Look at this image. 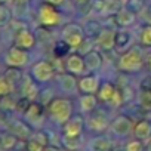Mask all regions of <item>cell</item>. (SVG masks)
Here are the masks:
<instances>
[{"instance_id": "obj_18", "label": "cell", "mask_w": 151, "mask_h": 151, "mask_svg": "<svg viewBox=\"0 0 151 151\" xmlns=\"http://www.w3.org/2000/svg\"><path fill=\"white\" fill-rule=\"evenodd\" d=\"M59 88L65 93H74L76 91H79V80L74 79V74H62L59 77Z\"/></svg>"}, {"instance_id": "obj_30", "label": "cell", "mask_w": 151, "mask_h": 151, "mask_svg": "<svg viewBox=\"0 0 151 151\" xmlns=\"http://www.w3.org/2000/svg\"><path fill=\"white\" fill-rule=\"evenodd\" d=\"M11 18H12L11 11L3 3H0V27H6L11 22Z\"/></svg>"}, {"instance_id": "obj_32", "label": "cell", "mask_w": 151, "mask_h": 151, "mask_svg": "<svg viewBox=\"0 0 151 151\" xmlns=\"http://www.w3.org/2000/svg\"><path fill=\"white\" fill-rule=\"evenodd\" d=\"M126 8L133 14H141L145 9V5H144V0H129L126 3Z\"/></svg>"}, {"instance_id": "obj_16", "label": "cell", "mask_w": 151, "mask_h": 151, "mask_svg": "<svg viewBox=\"0 0 151 151\" xmlns=\"http://www.w3.org/2000/svg\"><path fill=\"white\" fill-rule=\"evenodd\" d=\"M88 150L89 151H111L113 150V142L107 136H93L88 142Z\"/></svg>"}, {"instance_id": "obj_22", "label": "cell", "mask_w": 151, "mask_h": 151, "mask_svg": "<svg viewBox=\"0 0 151 151\" xmlns=\"http://www.w3.org/2000/svg\"><path fill=\"white\" fill-rule=\"evenodd\" d=\"M18 142H19V139L12 132L0 133V150H2V151H11V150H14Z\"/></svg>"}, {"instance_id": "obj_39", "label": "cell", "mask_w": 151, "mask_h": 151, "mask_svg": "<svg viewBox=\"0 0 151 151\" xmlns=\"http://www.w3.org/2000/svg\"><path fill=\"white\" fill-rule=\"evenodd\" d=\"M74 2H76V3H79V5H83V3L88 2V0H74Z\"/></svg>"}, {"instance_id": "obj_23", "label": "cell", "mask_w": 151, "mask_h": 151, "mask_svg": "<svg viewBox=\"0 0 151 151\" xmlns=\"http://www.w3.org/2000/svg\"><path fill=\"white\" fill-rule=\"evenodd\" d=\"M116 88L111 85V83H108V82H105V83H102L101 86H99V91H98V99L99 101H102V102H111V99H113V96H114V93H116Z\"/></svg>"}, {"instance_id": "obj_34", "label": "cell", "mask_w": 151, "mask_h": 151, "mask_svg": "<svg viewBox=\"0 0 151 151\" xmlns=\"http://www.w3.org/2000/svg\"><path fill=\"white\" fill-rule=\"evenodd\" d=\"M46 147L45 145H42L40 142H37L36 139H33V138H30L27 142H25V150L27 151H43Z\"/></svg>"}, {"instance_id": "obj_21", "label": "cell", "mask_w": 151, "mask_h": 151, "mask_svg": "<svg viewBox=\"0 0 151 151\" xmlns=\"http://www.w3.org/2000/svg\"><path fill=\"white\" fill-rule=\"evenodd\" d=\"M116 21L120 27H130L135 24L136 21V14H133L132 11H129L127 8H122L117 14H116Z\"/></svg>"}, {"instance_id": "obj_11", "label": "cell", "mask_w": 151, "mask_h": 151, "mask_svg": "<svg viewBox=\"0 0 151 151\" xmlns=\"http://www.w3.org/2000/svg\"><path fill=\"white\" fill-rule=\"evenodd\" d=\"M96 43L101 49L104 50H111L116 46V31L110 28H104L98 33Z\"/></svg>"}, {"instance_id": "obj_38", "label": "cell", "mask_w": 151, "mask_h": 151, "mask_svg": "<svg viewBox=\"0 0 151 151\" xmlns=\"http://www.w3.org/2000/svg\"><path fill=\"white\" fill-rule=\"evenodd\" d=\"M145 150L147 151H151V138L145 141Z\"/></svg>"}, {"instance_id": "obj_26", "label": "cell", "mask_w": 151, "mask_h": 151, "mask_svg": "<svg viewBox=\"0 0 151 151\" xmlns=\"http://www.w3.org/2000/svg\"><path fill=\"white\" fill-rule=\"evenodd\" d=\"M14 83L6 77V76H0V96L5 98V96H9L12 92H14Z\"/></svg>"}, {"instance_id": "obj_9", "label": "cell", "mask_w": 151, "mask_h": 151, "mask_svg": "<svg viewBox=\"0 0 151 151\" xmlns=\"http://www.w3.org/2000/svg\"><path fill=\"white\" fill-rule=\"evenodd\" d=\"M28 53L25 52V49H21L18 46H12L6 55H5V62L9 65V67H17V68H21L24 67L27 62H28Z\"/></svg>"}, {"instance_id": "obj_24", "label": "cell", "mask_w": 151, "mask_h": 151, "mask_svg": "<svg viewBox=\"0 0 151 151\" xmlns=\"http://www.w3.org/2000/svg\"><path fill=\"white\" fill-rule=\"evenodd\" d=\"M61 144L65 150L68 151H76V150H80L82 148V136H76V138H71V136H65V135H61Z\"/></svg>"}, {"instance_id": "obj_20", "label": "cell", "mask_w": 151, "mask_h": 151, "mask_svg": "<svg viewBox=\"0 0 151 151\" xmlns=\"http://www.w3.org/2000/svg\"><path fill=\"white\" fill-rule=\"evenodd\" d=\"M85 65L86 71H98L102 67V56L98 50H91L89 53L85 55Z\"/></svg>"}, {"instance_id": "obj_13", "label": "cell", "mask_w": 151, "mask_h": 151, "mask_svg": "<svg viewBox=\"0 0 151 151\" xmlns=\"http://www.w3.org/2000/svg\"><path fill=\"white\" fill-rule=\"evenodd\" d=\"M34 43H36V37H34V34H33L30 30H27V28L19 30V31L17 33V36H15V46H18V47H21V49L28 50V49H31V47L34 46Z\"/></svg>"}, {"instance_id": "obj_29", "label": "cell", "mask_w": 151, "mask_h": 151, "mask_svg": "<svg viewBox=\"0 0 151 151\" xmlns=\"http://www.w3.org/2000/svg\"><path fill=\"white\" fill-rule=\"evenodd\" d=\"M145 150V144L141 139H130L126 142L124 145V151H144Z\"/></svg>"}, {"instance_id": "obj_4", "label": "cell", "mask_w": 151, "mask_h": 151, "mask_svg": "<svg viewBox=\"0 0 151 151\" xmlns=\"http://www.w3.org/2000/svg\"><path fill=\"white\" fill-rule=\"evenodd\" d=\"M110 124H111V122L108 120V116L104 111H101V110L92 111L86 117V127H88V130L95 132V133L105 132L110 127Z\"/></svg>"}, {"instance_id": "obj_15", "label": "cell", "mask_w": 151, "mask_h": 151, "mask_svg": "<svg viewBox=\"0 0 151 151\" xmlns=\"http://www.w3.org/2000/svg\"><path fill=\"white\" fill-rule=\"evenodd\" d=\"M79 91H82L83 93H98L99 79L96 76H85L79 80Z\"/></svg>"}, {"instance_id": "obj_35", "label": "cell", "mask_w": 151, "mask_h": 151, "mask_svg": "<svg viewBox=\"0 0 151 151\" xmlns=\"http://www.w3.org/2000/svg\"><path fill=\"white\" fill-rule=\"evenodd\" d=\"M133 89L130 88V86H126V88H123L122 89V95H123V102H127V101H130V98H133Z\"/></svg>"}, {"instance_id": "obj_8", "label": "cell", "mask_w": 151, "mask_h": 151, "mask_svg": "<svg viewBox=\"0 0 151 151\" xmlns=\"http://www.w3.org/2000/svg\"><path fill=\"white\" fill-rule=\"evenodd\" d=\"M39 22L45 27H55L61 22V15L53 9L52 5L45 3L39 9Z\"/></svg>"}, {"instance_id": "obj_17", "label": "cell", "mask_w": 151, "mask_h": 151, "mask_svg": "<svg viewBox=\"0 0 151 151\" xmlns=\"http://www.w3.org/2000/svg\"><path fill=\"white\" fill-rule=\"evenodd\" d=\"M133 136L136 138V139H141V141H147V139H150L151 138V123L148 122V120H139V122H136L135 123V126H133Z\"/></svg>"}, {"instance_id": "obj_3", "label": "cell", "mask_w": 151, "mask_h": 151, "mask_svg": "<svg viewBox=\"0 0 151 151\" xmlns=\"http://www.w3.org/2000/svg\"><path fill=\"white\" fill-rule=\"evenodd\" d=\"M85 30L77 24H68L62 28V39L68 47L79 49V46L85 40Z\"/></svg>"}, {"instance_id": "obj_10", "label": "cell", "mask_w": 151, "mask_h": 151, "mask_svg": "<svg viewBox=\"0 0 151 151\" xmlns=\"http://www.w3.org/2000/svg\"><path fill=\"white\" fill-rule=\"evenodd\" d=\"M9 132H12L19 141H24L27 142L31 136H33V129H31V124L22 122V120H12L8 126Z\"/></svg>"}, {"instance_id": "obj_1", "label": "cell", "mask_w": 151, "mask_h": 151, "mask_svg": "<svg viewBox=\"0 0 151 151\" xmlns=\"http://www.w3.org/2000/svg\"><path fill=\"white\" fill-rule=\"evenodd\" d=\"M47 114L53 123L62 126L73 117V102L68 98H53L47 104Z\"/></svg>"}, {"instance_id": "obj_36", "label": "cell", "mask_w": 151, "mask_h": 151, "mask_svg": "<svg viewBox=\"0 0 151 151\" xmlns=\"http://www.w3.org/2000/svg\"><path fill=\"white\" fill-rule=\"evenodd\" d=\"M142 102H144V105H147V107L151 105V92H144V93H142Z\"/></svg>"}, {"instance_id": "obj_33", "label": "cell", "mask_w": 151, "mask_h": 151, "mask_svg": "<svg viewBox=\"0 0 151 151\" xmlns=\"http://www.w3.org/2000/svg\"><path fill=\"white\" fill-rule=\"evenodd\" d=\"M6 77L14 83V85H17L18 82H21V79H22V74H21V71L19 70H17V67H11L8 71H6Z\"/></svg>"}, {"instance_id": "obj_14", "label": "cell", "mask_w": 151, "mask_h": 151, "mask_svg": "<svg viewBox=\"0 0 151 151\" xmlns=\"http://www.w3.org/2000/svg\"><path fill=\"white\" fill-rule=\"evenodd\" d=\"M24 119H25L27 123L31 124V126H40V123H42V120H43L40 105L36 104V102H31V104L27 107V110L24 111Z\"/></svg>"}, {"instance_id": "obj_2", "label": "cell", "mask_w": 151, "mask_h": 151, "mask_svg": "<svg viewBox=\"0 0 151 151\" xmlns=\"http://www.w3.org/2000/svg\"><path fill=\"white\" fill-rule=\"evenodd\" d=\"M144 65V56L139 47H129L119 58V70L123 73H138Z\"/></svg>"}, {"instance_id": "obj_6", "label": "cell", "mask_w": 151, "mask_h": 151, "mask_svg": "<svg viewBox=\"0 0 151 151\" xmlns=\"http://www.w3.org/2000/svg\"><path fill=\"white\" fill-rule=\"evenodd\" d=\"M55 74V68L52 67L50 62L47 61H37L33 67H31V76L36 82H49Z\"/></svg>"}, {"instance_id": "obj_25", "label": "cell", "mask_w": 151, "mask_h": 151, "mask_svg": "<svg viewBox=\"0 0 151 151\" xmlns=\"http://www.w3.org/2000/svg\"><path fill=\"white\" fill-rule=\"evenodd\" d=\"M22 95L27 98V99H30V101H33V99H36L37 98V86L27 77L24 82H22Z\"/></svg>"}, {"instance_id": "obj_37", "label": "cell", "mask_w": 151, "mask_h": 151, "mask_svg": "<svg viewBox=\"0 0 151 151\" xmlns=\"http://www.w3.org/2000/svg\"><path fill=\"white\" fill-rule=\"evenodd\" d=\"M46 3H49V5H52V6H59V5H62L65 0H45Z\"/></svg>"}, {"instance_id": "obj_19", "label": "cell", "mask_w": 151, "mask_h": 151, "mask_svg": "<svg viewBox=\"0 0 151 151\" xmlns=\"http://www.w3.org/2000/svg\"><path fill=\"white\" fill-rule=\"evenodd\" d=\"M96 105H98V98L95 96V93H85L79 98V107L82 113L89 114L96 110Z\"/></svg>"}, {"instance_id": "obj_5", "label": "cell", "mask_w": 151, "mask_h": 151, "mask_svg": "<svg viewBox=\"0 0 151 151\" xmlns=\"http://www.w3.org/2000/svg\"><path fill=\"white\" fill-rule=\"evenodd\" d=\"M133 122L124 116V114H120L117 116L114 120H111V124H110V130L117 136V138H126L129 136L132 132H133Z\"/></svg>"}, {"instance_id": "obj_28", "label": "cell", "mask_w": 151, "mask_h": 151, "mask_svg": "<svg viewBox=\"0 0 151 151\" xmlns=\"http://www.w3.org/2000/svg\"><path fill=\"white\" fill-rule=\"evenodd\" d=\"M139 43L144 47H151V24L142 27L139 33Z\"/></svg>"}, {"instance_id": "obj_7", "label": "cell", "mask_w": 151, "mask_h": 151, "mask_svg": "<svg viewBox=\"0 0 151 151\" xmlns=\"http://www.w3.org/2000/svg\"><path fill=\"white\" fill-rule=\"evenodd\" d=\"M86 127V119L82 116H73L67 123L62 124V135L65 136H82L83 129Z\"/></svg>"}, {"instance_id": "obj_41", "label": "cell", "mask_w": 151, "mask_h": 151, "mask_svg": "<svg viewBox=\"0 0 151 151\" xmlns=\"http://www.w3.org/2000/svg\"><path fill=\"white\" fill-rule=\"evenodd\" d=\"M5 2H8V0H0V3H5Z\"/></svg>"}, {"instance_id": "obj_42", "label": "cell", "mask_w": 151, "mask_h": 151, "mask_svg": "<svg viewBox=\"0 0 151 151\" xmlns=\"http://www.w3.org/2000/svg\"><path fill=\"white\" fill-rule=\"evenodd\" d=\"M76 151H82V150H76Z\"/></svg>"}, {"instance_id": "obj_40", "label": "cell", "mask_w": 151, "mask_h": 151, "mask_svg": "<svg viewBox=\"0 0 151 151\" xmlns=\"http://www.w3.org/2000/svg\"><path fill=\"white\" fill-rule=\"evenodd\" d=\"M148 67H150V70H151V56H150V59H148Z\"/></svg>"}, {"instance_id": "obj_31", "label": "cell", "mask_w": 151, "mask_h": 151, "mask_svg": "<svg viewBox=\"0 0 151 151\" xmlns=\"http://www.w3.org/2000/svg\"><path fill=\"white\" fill-rule=\"evenodd\" d=\"M105 3V12L104 14H117L122 9L120 0H104Z\"/></svg>"}, {"instance_id": "obj_12", "label": "cell", "mask_w": 151, "mask_h": 151, "mask_svg": "<svg viewBox=\"0 0 151 151\" xmlns=\"http://www.w3.org/2000/svg\"><path fill=\"white\" fill-rule=\"evenodd\" d=\"M65 68L71 74H82L83 71H86L85 59L80 55H77V53H71L65 59Z\"/></svg>"}, {"instance_id": "obj_27", "label": "cell", "mask_w": 151, "mask_h": 151, "mask_svg": "<svg viewBox=\"0 0 151 151\" xmlns=\"http://www.w3.org/2000/svg\"><path fill=\"white\" fill-rule=\"evenodd\" d=\"M130 45V34L127 31H119L116 33V46L119 50L120 49H124V47H129Z\"/></svg>"}]
</instances>
